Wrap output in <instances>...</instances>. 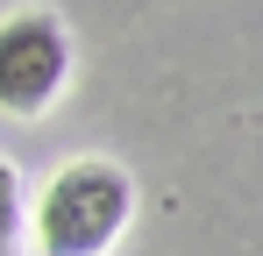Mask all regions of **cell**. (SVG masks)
<instances>
[{"instance_id":"1","label":"cell","mask_w":263,"mask_h":256,"mask_svg":"<svg viewBox=\"0 0 263 256\" xmlns=\"http://www.w3.org/2000/svg\"><path fill=\"white\" fill-rule=\"evenodd\" d=\"M135 213V185L107 157H79L36 199V249L43 256H100Z\"/></svg>"},{"instance_id":"2","label":"cell","mask_w":263,"mask_h":256,"mask_svg":"<svg viewBox=\"0 0 263 256\" xmlns=\"http://www.w3.org/2000/svg\"><path fill=\"white\" fill-rule=\"evenodd\" d=\"M71 79V36L64 22L29 7L0 22V114H43Z\"/></svg>"},{"instance_id":"3","label":"cell","mask_w":263,"mask_h":256,"mask_svg":"<svg viewBox=\"0 0 263 256\" xmlns=\"http://www.w3.org/2000/svg\"><path fill=\"white\" fill-rule=\"evenodd\" d=\"M14 235H22V178L14 164H0V256H14Z\"/></svg>"}]
</instances>
